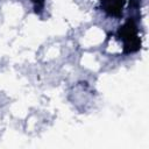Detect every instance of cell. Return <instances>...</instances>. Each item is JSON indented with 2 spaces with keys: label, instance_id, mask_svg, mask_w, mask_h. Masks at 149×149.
Here are the masks:
<instances>
[{
  "label": "cell",
  "instance_id": "6da1fadb",
  "mask_svg": "<svg viewBox=\"0 0 149 149\" xmlns=\"http://www.w3.org/2000/svg\"><path fill=\"white\" fill-rule=\"evenodd\" d=\"M119 37L125 45V52H134L140 48V38L137 36V27L133 20H128L119 30Z\"/></svg>",
  "mask_w": 149,
  "mask_h": 149
},
{
  "label": "cell",
  "instance_id": "7a4b0ae2",
  "mask_svg": "<svg viewBox=\"0 0 149 149\" xmlns=\"http://www.w3.org/2000/svg\"><path fill=\"white\" fill-rule=\"evenodd\" d=\"M123 1L125 0H101V6L109 15L119 16L122 10Z\"/></svg>",
  "mask_w": 149,
  "mask_h": 149
},
{
  "label": "cell",
  "instance_id": "3957f363",
  "mask_svg": "<svg viewBox=\"0 0 149 149\" xmlns=\"http://www.w3.org/2000/svg\"><path fill=\"white\" fill-rule=\"evenodd\" d=\"M33 3H34V7H35V12L36 13H40L44 6V0H31Z\"/></svg>",
  "mask_w": 149,
  "mask_h": 149
}]
</instances>
